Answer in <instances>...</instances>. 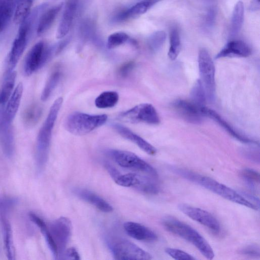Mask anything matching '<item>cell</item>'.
I'll return each mask as SVG.
<instances>
[{"mask_svg": "<svg viewBox=\"0 0 260 260\" xmlns=\"http://www.w3.org/2000/svg\"><path fill=\"white\" fill-rule=\"evenodd\" d=\"M173 171L186 179L202 186L226 200L252 209L256 210L258 208L235 190L212 178L184 169L175 168Z\"/></svg>", "mask_w": 260, "mask_h": 260, "instance_id": "6da1fadb", "label": "cell"}, {"mask_svg": "<svg viewBox=\"0 0 260 260\" xmlns=\"http://www.w3.org/2000/svg\"><path fill=\"white\" fill-rule=\"evenodd\" d=\"M130 40L129 37L124 32H114L108 38L107 47L111 49L118 47Z\"/></svg>", "mask_w": 260, "mask_h": 260, "instance_id": "74e56055", "label": "cell"}, {"mask_svg": "<svg viewBox=\"0 0 260 260\" xmlns=\"http://www.w3.org/2000/svg\"><path fill=\"white\" fill-rule=\"evenodd\" d=\"M11 122L6 118L4 109H0V144L5 155L11 157L15 151V140Z\"/></svg>", "mask_w": 260, "mask_h": 260, "instance_id": "9a60e30c", "label": "cell"}, {"mask_svg": "<svg viewBox=\"0 0 260 260\" xmlns=\"http://www.w3.org/2000/svg\"><path fill=\"white\" fill-rule=\"evenodd\" d=\"M119 118L123 121L131 123L143 122L157 124L160 122V118L156 109L148 103L139 104L122 112Z\"/></svg>", "mask_w": 260, "mask_h": 260, "instance_id": "8fae6325", "label": "cell"}, {"mask_svg": "<svg viewBox=\"0 0 260 260\" xmlns=\"http://www.w3.org/2000/svg\"><path fill=\"white\" fill-rule=\"evenodd\" d=\"M123 227L127 235L137 240L153 242L157 239V236L153 231L139 223L127 221L124 223Z\"/></svg>", "mask_w": 260, "mask_h": 260, "instance_id": "ffe728a7", "label": "cell"}, {"mask_svg": "<svg viewBox=\"0 0 260 260\" xmlns=\"http://www.w3.org/2000/svg\"><path fill=\"white\" fill-rule=\"evenodd\" d=\"M156 179L147 175L144 176L135 173H129L119 174L114 181L120 186L134 187L143 193L154 194L159 191V187L155 181Z\"/></svg>", "mask_w": 260, "mask_h": 260, "instance_id": "30bf717a", "label": "cell"}, {"mask_svg": "<svg viewBox=\"0 0 260 260\" xmlns=\"http://www.w3.org/2000/svg\"><path fill=\"white\" fill-rule=\"evenodd\" d=\"M109 155L120 167L139 171L157 178L156 170L135 153L125 150H111Z\"/></svg>", "mask_w": 260, "mask_h": 260, "instance_id": "8992f818", "label": "cell"}, {"mask_svg": "<svg viewBox=\"0 0 260 260\" xmlns=\"http://www.w3.org/2000/svg\"><path fill=\"white\" fill-rule=\"evenodd\" d=\"M48 229L57 248V259H61L71 236V221L67 217H60L53 221Z\"/></svg>", "mask_w": 260, "mask_h": 260, "instance_id": "4fadbf2b", "label": "cell"}, {"mask_svg": "<svg viewBox=\"0 0 260 260\" xmlns=\"http://www.w3.org/2000/svg\"><path fill=\"white\" fill-rule=\"evenodd\" d=\"M244 8L242 2H238L233 9L230 26V35L236 36L242 26L244 20Z\"/></svg>", "mask_w": 260, "mask_h": 260, "instance_id": "83f0119b", "label": "cell"}, {"mask_svg": "<svg viewBox=\"0 0 260 260\" xmlns=\"http://www.w3.org/2000/svg\"><path fill=\"white\" fill-rule=\"evenodd\" d=\"M119 100V95L114 91H106L101 93L95 100L96 107L106 109L115 106Z\"/></svg>", "mask_w": 260, "mask_h": 260, "instance_id": "4dcf8cb0", "label": "cell"}, {"mask_svg": "<svg viewBox=\"0 0 260 260\" xmlns=\"http://www.w3.org/2000/svg\"><path fill=\"white\" fill-rule=\"evenodd\" d=\"M110 248L115 259L118 260H149L151 255L138 246L125 239L110 244Z\"/></svg>", "mask_w": 260, "mask_h": 260, "instance_id": "7c38bea8", "label": "cell"}, {"mask_svg": "<svg viewBox=\"0 0 260 260\" xmlns=\"http://www.w3.org/2000/svg\"><path fill=\"white\" fill-rule=\"evenodd\" d=\"M181 40L179 32L176 27H173L170 31V47L168 56L171 60L175 59L181 50Z\"/></svg>", "mask_w": 260, "mask_h": 260, "instance_id": "d6a6232c", "label": "cell"}, {"mask_svg": "<svg viewBox=\"0 0 260 260\" xmlns=\"http://www.w3.org/2000/svg\"><path fill=\"white\" fill-rule=\"evenodd\" d=\"M107 118L106 114L91 115L74 112L67 117L64 127L73 135L82 136L104 125Z\"/></svg>", "mask_w": 260, "mask_h": 260, "instance_id": "277c9868", "label": "cell"}, {"mask_svg": "<svg viewBox=\"0 0 260 260\" xmlns=\"http://www.w3.org/2000/svg\"><path fill=\"white\" fill-rule=\"evenodd\" d=\"M201 111L204 116H206L216 121L223 128H224L230 135L239 141L247 143L256 144V142L245 137L235 131L228 122L215 111L208 108L203 107L201 108Z\"/></svg>", "mask_w": 260, "mask_h": 260, "instance_id": "603a6c76", "label": "cell"}, {"mask_svg": "<svg viewBox=\"0 0 260 260\" xmlns=\"http://www.w3.org/2000/svg\"><path fill=\"white\" fill-rule=\"evenodd\" d=\"M23 85L19 83L8 100L6 107L4 109V114L7 119L12 122L18 110L23 93Z\"/></svg>", "mask_w": 260, "mask_h": 260, "instance_id": "d4e9b609", "label": "cell"}, {"mask_svg": "<svg viewBox=\"0 0 260 260\" xmlns=\"http://www.w3.org/2000/svg\"><path fill=\"white\" fill-rule=\"evenodd\" d=\"M241 253L250 257H259V248L256 245H249L243 248L241 250Z\"/></svg>", "mask_w": 260, "mask_h": 260, "instance_id": "ab89813d", "label": "cell"}, {"mask_svg": "<svg viewBox=\"0 0 260 260\" xmlns=\"http://www.w3.org/2000/svg\"><path fill=\"white\" fill-rule=\"evenodd\" d=\"M79 0H67L56 32V38L61 39L69 32L75 15Z\"/></svg>", "mask_w": 260, "mask_h": 260, "instance_id": "44dd1931", "label": "cell"}, {"mask_svg": "<svg viewBox=\"0 0 260 260\" xmlns=\"http://www.w3.org/2000/svg\"><path fill=\"white\" fill-rule=\"evenodd\" d=\"M134 63L133 62H128L123 64L119 70V74L122 77L127 76L129 73L133 69Z\"/></svg>", "mask_w": 260, "mask_h": 260, "instance_id": "7bdbcfd3", "label": "cell"}, {"mask_svg": "<svg viewBox=\"0 0 260 260\" xmlns=\"http://www.w3.org/2000/svg\"><path fill=\"white\" fill-rule=\"evenodd\" d=\"M62 102V97H59L54 101L38 135L35 160L38 173H41L47 162L52 131Z\"/></svg>", "mask_w": 260, "mask_h": 260, "instance_id": "7a4b0ae2", "label": "cell"}, {"mask_svg": "<svg viewBox=\"0 0 260 260\" xmlns=\"http://www.w3.org/2000/svg\"><path fill=\"white\" fill-rule=\"evenodd\" d=\"M166 39V34L164 31L160 30L154 32L148 38V45L149 49L156 51L163 45Z\"/></svg>", "mask_w": 260, "mask_h": 260, "instance_id": "8d00e7d4", "label": "cell"}, {"mask_svg": "<svg viewBox=\"0 0 260 260\" xmlns=\"http://www.w3.org/2000/svg\"><path fill=\"white\" fill-rule=\"evenodd\" d=\"M61 77L60 72L58 70L54 71L49 77L42 91L41 99L42 101H46L50 96L56 86Z\"/></svg>", "mask_w": 260, "mask_h": 260, "instance_id": "e575fe53", "label": "cell"}, {"mask_svg": "<svg viewBox=\"0 0 260 260\" xmlns=\"http://www.w3.org/2000/svg\"><path fill=\"white\" fill-rule=\"evenodd\" d=\"M178 207L183 214L207 227L213 232L215 233L219 232L220 230L219 222L208 211L185 204H180Z\"/></svg>", "mask_w": 260, "mask_h": 260, "instance_id": "5bb4252c", "label": "cell"}, {"mask_svg": "<svg viewBox=\"0 0 260 260\" xmlns=\"http://www.w3.org/2000/svg\"><path fill=\"white\" fill-rule=\"evenodd\" d=\"M198 66L200 80L205 89L207 98L213 99L215 91V66L208 51L201 49L198 54Z\"/></svg>", "mask_w": 260, "mask_h": 260, "instance_id": "52a82bcc", "label": "cell"}, {"mask_svg": "<svg viewBox=\"0 0 260 260\" xmlns=\"http://www.w3.org/2000/svg\"><path fill=\"white\" fill-rule=\"evenodd\" d=\"M74 193L80 199L92 205L103 212L109 213L113 210V207L103 198L86 189L76 188Z\"/></svg>", "mask_w": 260, "mask_h": 260, "instance_id": "7402d4cb", "label": "cell"}, {"mask_svg": "<svg viewBox=\"0 0 260 260\" xmlns=\"http://www.w3.org/2000/svg\"><path fill=\"white\" fill-rule=\"evenodd\" d=\"M216 11L214 8H211L208 11L205 17L206 25L208 27H212L215 22Z\"/></svg>", "mask_w": 260, "mask_h": 260, "instance_id": "b9f144b4", "label": "cell"}, {"mask_svg": "<svg viewBox=\"0 0 260 260\" xmlns=\"http://www.w3.org/2000/svg\"><path fill=\"white\" fill-rule=\"evenodd\" d=\"M190 97L191 102L200 108L205 106L207 100L206 93L200 79L197 80L192 87Z\"/></svg>", "mask_w": 260, "mask_h": 260, "instance_id": "836d02e7", "label": "cell"}, {"mask_svg": "<svg viewBox=\"0 0 260 260\" xmlns=\"http://www.w3.org/2000/svg\"><path fill=\"white\" fill-rule=\"evenodd\" d=\"M251 53L249 46L241 40H233L229 42L217 54L216 59L223 57H246Z\"/></svg>", "mask_w": 260, "mask_h": 260, "instance_id": "ac0fdd59", "label": "cell"}, {"mask_svg": "<svg viewBox=\"0 0 260 260\" xmlns=\"http://www.w3.org/2000/svg\"><path fill=\"white\" fill-rule=\"evenodd\" d=\"M29 216L30 220L40 230L53 256L55 259H57V248L46 223L41 218L34 213H30Z\"/></svg>", "mask_w": 260, "mask_h": 260, "instance_id": "4316f807", "label": "cell"}, {"mask_svg": "<svg viewBox=\"0 0 260 260\" xmlns=\"http://www.w3.org/2000/svg\"><path fill=\"white\" fill-rule=\"evenodd\" d=\"M61 259L78 260L80 259V257L76 249L74 247H71L64 251Z\"/></svg>", "mask_w": 260, "mask_h": 260, "instance_id": "60d3db41", "label": "cell"}, {"mask_svg": "<svg viewBox=\"0 0 260 260\" xmlns=\"http://www.w3.org/2000/svg\"><path fill=\"white\" fill-rule=\"evenodd\" d=\"M34 0H18L13 16L16 24H20L30 13Z\"/></svg>", "mask_w": 260, "mask_h": 260, "instance_id": "1f68e13d", "label": "cell"}, {"mask_svg": "<svg viewBox=\"0 0 260 260\" xmlns=\"http://www.w3.org/2000/svg\"><path fill=\"white\" fill-rule=\"evenodd\" d=\"M241 176L251 189H255L257 185L259 184V174L253 169H243L241 172Z\"/></svg>", "mask_w": 260, "mask_h": 260, "instance_id": "d590c367", "label": "cell"}, {"mask_svg": "<svg viewBox=\"0 0 260 260\" xmlns=\"http://www.w3.org/2000/svg\"><path fill=\"white\" fill-rule=\"evenodd\" d=\"M17 203V200L12 197H3L0 199V220L2 223L3 234L6 255L9 259H14L12 231L9 218V213Z\"/></svg>", "mask_w": 260, "mask_h": 260, "instance_id": "9c48e42d", "label": "cell"}, {"mask_svg": "<svg viewBox=\"0 0 260 260\" xmlns=\"http://www.w3.org/2000/svg\"><path fill=\"white\" fill-rule=\"evenodd\" d=\"M162 224L169 232L187 241L194 245L206 258L211 259L214 251L205 239L189 225L171 216H166Z\"/></svg>", "mask_w": 260, "mask_h": 260, "instance_id": "3957f363", "label": "cell"}, {"mask_svg": "<svg viewBox=\"0 0 260 260\" xmlns=\"http://www.w3.org/2000/svg\"><path fill=\"white\" fill-rule=\"evenodd\" d=\"M42 113L41 107L36 104L29 105L23 111L22 119L27 127H33L39 121Z\"/></svg>", "mask_w": 260, "mask_h": 260, "instance_id": "f546056e", "label": "cell"}, {"mask_svg": "<svg viewBox=\"0 0 260 260\" xmlns=\"http://www.w3.org/2000/svg\"><path fill=\"white\" fill-rule=\"evenodd\" d=\"M17 73L12 71L8 72L0 91V104L6 103L13 91Z\"/></svg>", "mask_w": 260, "mask_h": 260, "instance_id": "f1b7e54d", "label": "cell"}, {"mask_svg": "<svg viewBox=\"0 0 260 260\" xmlns=\"http://www.w3.org/2000/svg\"><path fill=\"white\" fill-rule=\"evenodd\" d=\"M18 0H0V33L13 17Z\"/></svg>", "mask_w": 260, "mask_h": 260, "instance_id": "484cf974", "label": "cell"}, {"mask_svg": "<svg viewBox=\"0 0 260 260\" xmlns=\"http://www.w3.org/2000/svg\"><path fill=\"white\" fill-rule=\"evenodd\" d=\"M162 0H138L130 7L119 12L113 18L115 22H121L139 16Z\"/></svg>", "mask_w": 260, "mask_h": 260, "instance_id": "2e32d148", "label": "cell"}, {"mask_svg": "<svg viewBox=\"0 0 260 260\" xmlns=\"http://www.w3.org/2000/svg\"><path fill=\"white\" fill-rule=\"evenodd\" d=\"M173 106L179 114L186 120L193 123H199L204 116L201 108L191 101L178 100L175 102Z\"/></svg>", "mask_w": 260, "mask_h": 260, "instance_id": "e0dca14e", "label": "cell"}, {"mask_svg": "<svg viewBox=\"0 0 260 260\" xmlns=\"http://www.w3.org/2000/svg\"><path fill=\"white\" fill-rule=\"evenodd\" d=\"M40 10L37 9L20 24L17 35L15 39L9 54L8 59V72L13 71L22 56L27 45L29 34L30 32L34 17L38 15Z\"/></svg>", "mask_w": 260, "mask_h": 260, "instance_id": "5b68a950", "label": "cell"}, {"mask_svg": "<svg viewBox=\"0 0 260 260\" xmlns=\"http://www.w3.org/2000/svg\"><path fill=\"white\" fill-rule=\"evenodd\" d=\"M54 54L53 47L47 46L43 41L36 43L26 55L23 64V71L30 76L42 67Z\"/></svg>", "mask_w": 260, "mask_h": 260, "instance_id": "ba28073f", "label": "cell"}, {"mask_svg": "<svg viewBox=\"0 0 260 260\" xmlns=\"http://www.w3.org/2000/svg\"><path fill=\"white\" fill-rule=\"evenodd\" d=\"M62 6L63 3H61L45 10L41 14L37 27V34L38 36L42 35L49 29Z\"/></svg>", "mask_w": 260, "mask_h": 260, "instance_id": "cb8c5ba5", "label": "cell"}, {"mask_svg": "<svg viewBox=\"0 0 260 260\" xmlns=\"http://www.w3.org/2000/svg\"><path fill=\"white\" fill-rule=\"evenodd\" d=\"M112 126L120 136L135 143L147 154L151 155L156 154L154 147L127 127L118 123H113Z\"/></svg>", "mask_w": 260, "mask_h": 260, "instance_id": "d6986e66", "label": "cell"}, {"mask_svg": "<svg viewBox=\"0 0 260 260\" xmlns=\"http://www.w3.org/2000/svg\"><path fill=\"white\" fill-rule=\"evenodd\" d=\"M260 0H251L249 10L251 12L258 11L260 9Z\"/></svg>", "mask_w": 260, "mask_h": 260, "instance_id": "ee69618b", "label": "cell"}, {"mask_svg": "<svg viewBox=\"0 0 260 260\" xmlns=\"http://www.w3.org/2000/svg\"><path fill=\"white\" fill-rule=\"evenodd\" d=\"M165 251L167 254L175 259L193 260L196 259V258L191 255L180 249L172 248H166Z\"/></svg>", "mask_w": 260, "mask_h": 260, "instance_id": "f35d334b", "label": "cell"}]
</instances>
